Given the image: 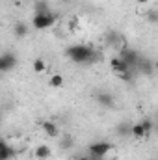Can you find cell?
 Instances as JSON below:
<instances>
[{"label": "cell", "instance_id": "8", "mask_svg": "<svg viewBox=\"0 0 158 160\" xmlns=\"http://www.w3.org/2000/svg\"><path fill=\"white\" fill-rule=\"evenodd\" d=\"M136 67L140 69V73H143V75H153V71H155V63L149 60V58H141L140 56V60H138V63H136Z\"/></svg>", "mask_w": 158, "mask_h": 160}, {"label": "cell", "instance_id": "24", "mask_svg": "<svg viewBox=\"0 0 158 160\" xmlns=\"http://www.w3.org/2000/svg\"><path fill=\"white\" fill-rule=\"evenodd\" d=\"M75 160H77V158H75Z\"/></svg>", "mask_w": 158, "mask_h": 160}, {"label": "cell", "instance_id": "22", "mask_svg": "<svg viewBox=\"0 0 158 160\" xmlns=\"http://www.w3.org/2000/svg\"><path fill=\"white\" fill-rule=\"evenodd\" d=\"M77 160H91L89 157H80V158H77Z\"/></svg>", "mask_w": 158, "mask_h": 160}, {"label": "cell", "instance_id": "5", "mask_svg": "<svg viewBox=\"0 0 158 160\" xmlns=\"http://www.w3.org/2000/svg\"><path fill=\"white\" fill-rule=\"evenodd\" d=\"M119 58L132 69V67H136V63H138V60H140V54L134 50V48H128V47H123L121 48V54H119Z\"/></svg>", "mask_w": 158, "mask_h": 160}, {"label": "cell", "instance_id": "2", "mask_svg": "<svg viewBox=\"0 0 158 160\" xmlns=\"http://www.w3.org/2000/svg\"><path fill=\"white\" fill-rule=\"evenodd\" d=\"M56 19H58V15L52 13L50 9L48 11H43V13H36L34 19H32V26L36 30H47V28H50L56 22Z\"/></svg>", "mask_w": 158, "mask_h": 160}, {"label": "cell", "instance_id": "19", "mask_svg": "<svg viewBox=\"0 0 158 160\" xmlns=\"http://www.w3.org/2000/svg\"><path fill=\"white\" fill-rule=\"evenodd\" d=\"M60 145H62V149H69V147L73 145V138H71V136H65V138L62 140Z\"/></svg>", "mask_w": 158, "mask_h": 160}, {"label": "cell", "instance_id": "23", "mask_svg": "<svg viewBox=\"0 0 158 160\" xmlns=\"http://www.w3.org/2000/svg\"><path fill=\"white\" fill-rule=\"evenodd\" d=\"M62 2H63V4H69V2H73V0H62Z\"/></svg>", "mask_w": 158, "mask_h": 160}, {"label": "cell", "instance_id": "17", "mask_svg": "<svg viewBox=\"0 0 158 160\" xmlns=\"http://www.w3.org/2000/svg\"><path fill=\"white\" fill-rule=\"evenodd\" d=\"M140 123H141V127H143V130H145V134L149 136V134H151V130H153V127H155V125H153V119H149V118H145V119H141Z\"/></svg>", "mask_w": 158, "mask_h": 160}, {"label": "cell", "instance_id": "18", "mask_svg": "<svg viewBox=\"0 0 158 160\" xmlns=\"http://www.w3.org/2000/svg\"><path fill=\"white\" fill-rule=\"evenodd\" d=\"M43 11H48V2L47 0H37L36 2V13H43Z\"/></svg>", "mask_w": 158, "mask_h": 160}, {"label": "cell", "instance_id": "13", "mask_svg": "<svg viewBox=\"0 0 158 160\" xmlns=\"http://www.w3.org/2000/svg\"><path fill=\"white\" fill-rule=\"evenodd\" d=\"M130 136H134L136 140H143V138H147V134H145V130H143V127H141L140 121L134 123V125H130Z\"/></svg>", "mask_w": 158, "mask_h": 160}, {"label": "cell", "instance_id": "21", "mask_svg": "<svg viewBox=\"0 0 158 160\" xmlns=\"http://www.w3.org/2000/svg\"><path fill=\"white\" fill-rule=\"evenodd\" d=\"M149 2H151V0H138V4H140V6H141V4L145 6V4H149Z\"/></svg>", "mask_w": 158, "mask_h": 160}, {"label": "cell", "instance_id": "14", "mask_svg": "<svg viewBox=\"0 0 158 160\" xmlns=\"http://www.w3.org/2000/svg\"><path fill=\"white\" fill-rule=\"evenodd\" d=\"M32 69H34V73L43 75V73L48 69V63H47L43 58H36V60H34V63H32Z\"/></svg>", "mask_w": 158, "mask_h": 160}, {"label": "cell", "instance_id": "7", "mask_svg": "<svg viewBox=\"0 0 158 160\" xmlns=\"http://www.w3.org/2000/svg\"><path fill=\"white\" fill-rule=\"evenodd\" d=\"M41 128L45 130V134H47L48 138H58V136H60V128H58V125H56L54 121H50V119L41 121Z\"/></svg>", "mask_w": 158, "mask_h": 160}, {"label": "cell", "instance_id": "20", "mask_svg": "<svg viewBox=\"0 0 158 160\" xmlns=\"http://www.w3.org/2000/svg\"><path fill=\"white\" fill-rule=\"evenodd\" d=\"M156 19H158L156 11H151V13H149V21H151V22H156Z\"/></svg>", "mask_w": 158, "mask_h": 160}, {"label": "cell", "instance_id": "15", "mask_svg": "<svg viewBox=\"0 0 158 160\" xmlns=\"http://www.w3.org/2000/svg\"><path fill=\"white\" fill-rule=\"evenodd\" d=\"M116 132H117L119 136H130V123L121 121L117 127H116Z\"/></svg>", "mask_w": 158, "mask_h": 160}, {"label": "cell", "instance_id": "9", "mask_svg": "<svg viewBox=\"0 0 158 160\" xmlns=\"http://www.w3.org/2000/svg\"><path fill=\"white\" fill-rule=\"evenodd\" d=\"M13 157H15V149L4 138H0V160H11Z\"/></svg>", "mask_w": 158, "mask_h": 160}, {"label": "cell", "instance_id": "10", "mask_svg": "<svg viewBox=\"0 0 158 160\" xmlns=\"http://www.w3.org/2000/svg\"><path fill=\"white\" fill-rule=\"evenodd\" d=\"M110 67H112V71L116 73V75H121V73H126V71H130V67L119 58V56H116V58H112L110 60Z\"/></svg>", "mask_w": 158, "mask_h": 160}, {"label": "cell", "instance_id": "16", "mask_svg": "<svg viewBox=\"0 0 158 160\" xmlns=\"http://www.w3.org/2000/svg\"><path fill=\"white\" fill-rule=\"evenodd\" d=\"M48 86L50 88H62L63 86V77L60 73H54L50 78H48Z\"/></svg>", "mask_w": 158, "mask_h": 160}, {"label": "cell", "instance_id": "11", "mask_svg": "<svg viewBox=\"0 0 158 160\" xmlns=\"http://www.w3.org/2000/svg\"><path fill=\"white\" fill-rule=\"evenodd\" d=\"M13 34H15L19 39H22V38H26V36L30 34V26H28L24 21H19V22H15V26H13Z\"/></svg>", "mask_w": 158, "mask_h": 160}, {"label": "cell", "instance_id": "3", "mask_svg": "<svg viewBox=\"0 0 158 160\" xmlns=\"http://www.w3.org/2000/svg\"><path fill=\"white\" fill-rule=\"evenodd\" d=\"M116 147L112 145V143H108V142H95V143H91L89 147H87V151H89V157H93V158L101 160L106 153H110V151H114Z\"/></svg>", "mask_w": 158, "mask_h": 160}, {"label": "cell", "instance_id": "1", "mask_svg": "<svg viewBox=\"0 0 158 160\" xmlns=\"http://www.w3.org/2000/svg\"><path fill=\"white\" fill-rule=\"evenodd\" d=\"M65 54H67V58H69L71 62H75V63H84V65L93 63V62L99 60L97 52H95L89 45H71V47L65 50Z\"/></svg>", "mask_w": 158, "mask_h": 160}, {"label": "cell", "instance_id": "4", "mask_svg": "<svg viewBox=\"0 0 158 160\" xmlns=\"http://www.w3.org/2000/svg\"><path fill=\"white\" fill-rule=\"evenodd\" d=\"M17 65V54L7 50V52H2L0 54V75L2 73H9L11 69H15Z\"/></svg>", "mask_w": 158, "mask_h": 160}, {"label": "cell", "instance_id": "12", "mask_svg": "<svg viewBox=\"0 0 158 160\" xmlns=\"http://www.w3.org/2000/svg\"><path fill=\"white\" fill-rule=\"evenodd\" d=\"M34 155H36V158H39V160H47V158H50V155H52V149H50L48 145L41 143V145H37V147H36Z\"/></svg>", "mask_w": 158, "mask_h": 160}, {"label": "cell", "instance_id": "6", "mask_svg": "<svg viewBox=\"0 0 158 160\" xmlns=\"http://www.w3.org/2000/svg\"><path fill=\"white\" fill-rule=\"evenodd\" d=\"M95 99H97V102H99L101 106H104V108H114V106H116V99H114V95L108 93V91H99V93L95 95Z\"/></svg>", "mask_w": 158, "mask_h": 160}]
</instances>
